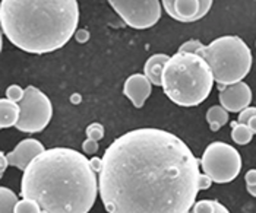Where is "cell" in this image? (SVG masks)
Segmentation results:
<instances>
[{
	"mask_svg": "<svg viewBox=\"0 0 256 213\" xmlns=\"http://www.w3.org/2000/svg\"><path fill=\"white\" fill-rule=\"evenodd\" d=\"M199 165L176 135L130 130L104 152L100 197L108 213H188L199 193Z\"/></svg>",
	"mask_w": 256,
	"mask_h": 213,
	"instance_id": "6da1fadb",
	"label": "cell"
},
{
	"mask_svg": "<svg viewBox=\"0 0 256 213\" xmlns=\"http://www.w3.org/2000/svg\"><path fill=\"white\" fill-rule=\"evenodd\" d=\"M98 194V175L90 159L69 148L47 149L20 180V196L37 202L42 213H88Z\"/></svg>",
	"mask_w": 256,
	"mask_h": 213,
	"instance_id": "7a4b0ae2",
	"label": "cell"
},
{
	"mask_svg": "<svg viewBox=\"0 0 256 213\" xmlns=\"http://www.w3.org/2000/svg\"><path fill=\"white\" fill-rule=\"evenodd\" d=\"M76 0H2V32L31 54L60 50L78 31Z\"/></svg>",
	"mask_w": 256,
	"mask_h": 213,
	"instance_id": "3957f363",
	"label": "cell"
},
{
	"mask_svg": "<svg viewBox=\"0 0 256 213\" xmlns=\"http://www.w3.org/2000/svg\"><path fill=\"white\" fill-rule=\"evenodd\" d=\"M214 75L210 64L199 54L176 53L162 72V91L180 107H196L212 91Z\"/></svg>",
	"mask_w": 256,
	"mask_h": 213,
	"instance_id": "277c9868",
	"label": "cell"
},
{
	"mask_svg": "<svg viewBox=\"0 0 256 213\" xmlns=\"http://www.w3.org/2000/svg\"><path fill=\"white\" fill-rule=\"evenodd\" d=\"M210 64L218 85H234L246 78L252 69V53L237 35H224L204 45L199 53Z\"/></svg>",
	"mask_w": 256,
	"mask_h": 213,
	"instance_id": "5b68a950",
	"label": "cell"
},
{
	"mask_svg": "<svg viewBox=\"0 0 256 213\" xmlns=\"http://www.w3.org/2000/svg\"><path fill=\"white\" fill-rule=\"evenodd\" d=\"M204 173L210 175L214 183L226 184L240 174L242 156L236 148L224 142H212L206 146L200 158Z\"/></svg>",
	"mask_w": 256,
	"mask_h": 213,
	"instance_id": "8992f818",
	"label": "cell"
},
{
	"mask_svg": "<svg viewBox=\"0 0 256 213\" xmlns=\"http://www.w3.org/2000/svg\"><path fill=\"white\" fill-rule=\"evenodd\" d=\"M20 116L16 130L24 133H40L44 130L53 116V107L48 97L36 86L25 88V97L20 102Z\"/></svg>",
	"mask_w": 256,
	"mask_h": 213,
	"instance_id": "52a82bcc",
	"label": "cell"
},
{
	"mask_svg": "<svg viewBox=\"0 0 256 213\" xmlns=\"http://www.w3.org/2000/svg\"><path fill=\"white\" fill-rule=\"evenodd\" d=\"M118 16L130 28L146 29L157 23L161 18L160 0H107Z\"/></svg>",
	"mask_w": 256,
	"mask_h": 213,
	"instance_id": "ba28073f",
	"label": "cell"
},
{
	"mask_svg": "<svg viewBox=\"0 0 256 213\" xmlns=\"http://www.w3.org/2000/svg\"><path fill=\"white\" fill-rule=\"evenodd\" d=\"M214 0H161L170 18L178 22H196L212 7Z\"/></svg>",
	"mask_w": 256,
	"mask_h": 213,
	"instance_id": "9c48e42d",
	"label": "cell"
},
{
	"mask_svg": "<svg viewBox=\"0 0 256 213\" xmlns=\"http://www.w3.org/2000/svg\"><path fill=\"white\" fill-rule=\"evenodd\" d=\"M220 94L218 99L220 104L228 111V113H240L244 108H248L252 102V91L248 83L243 80L234 85H218Z\"/></svg>",
	"mask_w": 256,
	"mask_h": 213,
	"instance_id": "30bf717a",
	"label": "cell"
},
{
	"mask_svg": "<svg viewBox=\"0 0 256 213\" xmlns=\"http://www.w3.org/2000/svg\"><path fill=\"white\" fill-rule=\"evenodd\" d=\"M46 151L47 149L44 148V145L37 139H24L12 152L6 154V156L9 159V165L18 168L20 171H25L28 165Z\"/></svg>",
	"mask_w": 256,
	"mask_h": 213,
	"instance_id": "8fae6325",
	"label": "cell"
},
{
	"mask_svg": "<svg viewBox=\"0 0 256 213\" xmlns=\"http://www.w3.org/2000/svg\"><path fill=\"white\" fill-rule=\"evenodd\" d=\"M152 92V83L145 75L135 73L126 79L123 85V95L129 98L136 108H142Z\"/></svg>",
	"mask_w": 256,
	"mask_h": 213,
	"instance_id": "7c38bea8",
	"label": "cell"
},
{
	"mask_svg": "<svg viewBox=\"0 0 256 213\" xmlns=\"http://www.w3.org/2000/svg\"><path fill=\"white\" fill-rule=\"evenodd\" d=\"M168 60H170V56H167L164 53H158V54L151 56L145 61L144 75L151 80L152 85L162 86V72H164V67Z\"/></svg>",
	"mask_w": 256,
	"mask_h": 213,
	"instance_id": "4fadbf2b",
	"label": "cell"
},
{
	"mask_svg": "<svg viewBox=\"0 0 256 213\" xmlns=\"http://www.w3.org/2000/svg\"><path fill=\"white\" fill-rule=\"evenodd\" d=\"M20 116V108L18 102L9 101L8 98H3L0 101V127L9 129L12 126H16Z\"/></svg>",
	"mask_w": 256,
	"mask_h": 213,
	"instance_id": "5bb4252c",
	"label": "cell"
},
{
	"mask_svg": "<svg viewBox=\"0 0 256 213\" xmlns=\"http://www.w3.org/2000/svg\"><path fill=\"white\" fill-rule=\"evenodd\" d=\"M206 121L212 132H218L228 123V111L222 105H212L206 113Z\"/></svg>",
	"mask_w": 256,
	"mask_h": 213,
	"instance_id": "9a60e30c",
	"label": "cell"
},
{
	"mask_svg": "<svg viewBox=\"0 0 256 213\" xmlns=\"http://www.w3.org/2000/svg\"><path fill=\"white\" fill-rule=\"evenodd\" d=\"M254 132L248 124H242L238 121H232V139L237 145H248L252 142Z\"/></svg>",
	"mask_w": 256,
	"mask_h": 213,
	"instance_id": "2e32d148",
	"label": "cell"
},
{
	"mask_svg": "<svg viewBox=\"0 0 256 213\" xmlns=\"http://www.w3.org/2000/svg\"><path fill=\"white\" fill-rule=\"evenodd\" d=\"M18 196L8 187L0 189V213H15L18 205Z\"/></svg>",
	"mask_w": 256,
	"mask_h": 213,
	"instance_id": "e0dca14e",
	"label": "cell"
},
{
	"mask_svg": "<svg viewBox=\"0 0 256 213\" xmlns=\"http://www.w3.org/2000/svg\"><path fill=\"white\" fill-rule=\"evenodd\" d=\"M15 213H42L37 202L30 199H22L18 202Z\"/></svg>",
	"mask_w": 256,
	"mask_h": 213,
	"instance_id": "ac0fdd59",
	"label": "cell"
},
{
	"mask_svg": "<svg viewBox=\"0 0 256 213\" xmlns=\"http://www.w3.org/2000/svg\"><path fill=\"white\" fill-rule=\"evenodd\" d=\"M85 133L88 139H92V140H101L104 137V126L100 124V123H91L86 129H85Z\"/></svg>",
	"mask_w": 256,
	"mask_h": 213,
	"instance_id": "d6986e66",
	"label": "cell"
},
{
	"mask_svg": "<svg viewBox=\"0 0 256 213\" xmlns=\"http://www.w3.org/2000/svg\"><path fill=\"white\" fill-rule=\"evenodd\" d=\"M204 47V44L199 39H189L184 44H182L178 47V53H192V54H198L199 50Z\"/></svg>",
	"mask_w": 256,
	"mask_h": 213,
	"instance_id": "ffe728a7",
	"label": "cell"
},
{
	"mask_svg": "<svg viewBox=\"0 0 256 213\" xmlns=\"http://www.w3.org/2000/svg\"><path fill=\"white\" fill-rule=\"evenodd\" d=\"M25 97V89H22L20 85H10L8 89H6V98L9 101H14V102H18L20 104V101Z\"/></svg>",
	"mask_w": 256,
	"mask_h": 213,
	"instance_id": "44dd1931",
	"label": "cell"
},
{
	"mask_svg": "<svg viewBox=\"0 0 256 213\" xmlns=\"http://www.w3.org/2000/svg\"><path fill=\"white\" fill-rule=\"evenodd\" d=\"M98 142L97 140H92V139H88L82 143V151L84 154H88V155H94L98 152Z\"/></svg>",
	"mask_w": 256,
	"mask_h": 213,
	"instance_id": "7402d4cb",
	"label": "cell"
},
{
	"mask_svg": "<svg viewBox=\"0 0 256 213\" xmlns=\"http://www.w3.org/2000/svg\"><path fill=\"white\" fill-rule=\"evenodd\" d=\"M256 116V107H248L244 108L243 111L238 113V117H237V121L242 123V124H248V121L252 118V117Z\"/></svg>",
	"mask_w": 256,
	"mask_h": 213,
	"instance_id": "603a6c76",
	"label": "cell"
},
{
	"mask_svg": "<svg viewBox=\"0 0 256 213\" xmlns=\"http://www.w3.org/2000/svg\"><path fill=\"white\" fill-rule=\"evenodd\" d=\"M212 183L214 181H212V178L210 175H206L205 173L199 175V190H208V189H211Z\"/></svg>",
	"mask_w": 256,
	"mask_h": 213,
	"instance_id": "cb8c5ba5",
	"label": "cell"
},
{
	"mask_svg": "<svg viewBox=\"0 0 256 213\" xmlns=\"http://www.w3.org/2000/svg\"><path fill=\"white\" fill-rule=\"evenodd\" d=\"M75 39H76V42L79 44H84V42H88V39H90V32H88V29H78L76 32H75Z\"/></svg>",
	"mask_w": 256,
	"mask_h": 213,
	"instance_id": "d4e9b609",
	"label": "cell"
},
{
	"mask_svg": "<svg viewBox=\"0 0 256 213\" xmlns=\"http://www.w3.org/2000/svg\"><path fill=\"white\" fill-rule=\"evenodd\" d=\"M90 164H91V168L100 174L101 173V170H102V159L98 158V156H92L91 159H90Z\"/></svg>",
	"mask_w": 256,
	"mask_h": 213,
	"instance_id": "484cf974",
	"label": "cell"
},
{
	"mask_svg": "<svg viewBox=\"0 0 256 213\" xmlns=\"http://www.w3.org/2000/svg\"><path fill=\"white\" fill-rule=\"evenodd\" d=\"M244 180H246V186L249 187L256 186V170H249L244 175Z\"/></svg>",
	"mask_w": 256,
	"mask_h": 213,
	"instance_id": "4316f807",
	"label": "cell"
},
{
	"mask_svg": "<svg viewBox=\"0 0 256 213\" xmlns=\"http://www.w3.org/2000/svg\"><path fill=\"white\" fill-rule=\"evenodd\" d=\"M0 159H2V167H0V173L2 175L4 174V171H6V168H8V165H9V159H8V156L4 152H2L0 154Z\"/></svg>",
	"mask_w": 256,
	"mask_h": 213,
	"instance_id": "83f0119b",
	"label": "cell"
},
{
	"mask_svg": "<svg viewBox=\"0 0 256 213\" xmlns=\"http://www.w3.org/2000/svg\"><path fill=\"white\" fill-rule=\"evenodd\" d=\"M248 126H249V129L254 132V135H256V116L252 117V118L248 121Z\"/></svg>",
	"mask_w": 256,
	"mask_h": 213,
	"instance_id": "f1b7e54d",
	"label": "cell"
},
{
	"mask_svg": "<svg viewBox=\"0 0 256 213\" xmlns=\"http://www.w3.org/2000/svg\"><path fill=\"white\" fill-rule=\"evenodd\" d=\"M188 213H192V212L189 211V212H188ZM216 213H230V212H228V209H227V208H226L224 205H221V203L218 202L217 211H216Z\"/></svg>",
	"mask_w": 256,
	"mask_h": 213,
	"instance_id": "f546056e",
	"label": "cell"
},
{
	"mask_svg": "<svg viewBox=\"0 0 256 213\" xmlns=\"http://www.w3.org/2000/svg\"><path fill=\"white\" fill-rule=\"evenodd\" d=\"M248 189V193L250 194V196H254V197H256V186H254V187H246Z\"/></svg>",
	"mask_w": 256,
	"mask_h": 213,
	"instance_id": "4dcf8cb0",
	"label": "cell"
}]
</instances>
